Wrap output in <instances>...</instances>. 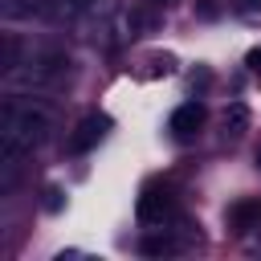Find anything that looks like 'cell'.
I'll list each match as a JSON object with an SVG mask.
<instances>
[{
	"instance_id": "ba28073f",
	"label": "cell",
	"mask_w": 261,
	"mask_h": 261,
	"mask_svg": "<svg viewBox=\"0 0 261 261\" xmlns=\"http://www.w3.org/2000/svg\"><path fill=\"white\" fill-rule=\"evenodd\" d=\"M220 122H224V135H228V139H241V135L249 130V106H245V102H228V110H224Z\"/></svg>"
},
{
	"instance_id": "8fae6325",
	"label": "cell",
	"mask_w": 261,
	"mask_h": 261,
	"mask_svg": "<svg viewBox=\"0 0 261 261\" xmlns=\"http://www.w3.org/2000/svg\"><path fill=\"white\" fill-rule=\"evenodd\" d=\"M245 65H249V69H257V73H261V45H257V49H249V53H245Z\"/></svg>"
},
{
	"instance_id": "8992f818",
	"label": "cell",
	"mask_w": 261,
	"mask_h": 261,
	"mask_svg": "<svg viewBox=\"0 0 261 261\" xmlns=\"http://www.w3.org/2000/svg\"><path fill=\"white\" fill-rule=\"evenodd\" d=\"M257 220H261V204L257 200H237L228 208V228L232 232H249V228H257Z\"/></svg>"
},
{
	"instance_id": "9c48e42d",
	"label": "cell",
	"mask_w": 261,
	"mask_h": 261,
	"mask_svg": "<svg viewBox=\"0 0 261 261\" xmlns=\"http://www.w3.org/2000/svg\"><path fill=\"white\" fill-rule=\"evenodd\" d=\"M16 53H20V41H16V37H4V61H0V69H4V73H12V69L20 65V61H16Z\"/></svg>"
},
{
	"instance_id": "5b68a950",
	"label": "cell",
	"mask_w": 261,
	"mask_h": 261,
	"mask_svg": "<svg viewBox=\"0 0 261 261\" xmlns=\"http://www.w3.org/2000/svg\"><path fill=\"white\" fill-rule=\"evenodd\" d=\"M184 245H188V237H171L167 228H159L155 237H147V241L139 245V253H143V257H171V253H179Z\"/></svg>"
},
{
	"instance_id": "277c9868",
	"label": "cell",
	"mask_w": 261,
	"mask_h": 261,
	"mask_svg": "<svg viewBox=\"0 0 261 261\" xmlns=\"http://www.w3.org/2000/svg\"><path fill=\"white\" fill-rule=\"evenodd\" d=\"M204 118H208L204 102H184V106H175V110H171L167 126H171V135H175V139H192V135L204 126Z\"/></svg>"
},
{
	"instance_id": "7a4b0ae2",
	"label": "cell",
	"mask_w": 261,
	"mask_h": 261,
	"mask_svg": "<svg viewBox=\"0 0 261 261\" xmlns=\"http://www.w3.org/2000/svg\"><path fill=\"white\" fill-rule=\"evenodd\" d=\"M110 130V118L106 114H86L77 126H73V135H69V155H86V151H94L98 143H102V135Z\"/></svg>"
},
{
	"instance_id": "3957f363",
	"label": "cell",
	"mask_w": 261,
	"mask_h": 261,
	"mask_svg": "<svg viewBox=\"0 0 261 261\" xmlns=\"http://www.w3.org/2000/svg\"><path fill=\"white\" fill-rule=\"evenodd\" d=\"M175 216V196L167 188H147L139 196V220L143 224H167Z\"/></svg>"
},
{
	"instance_id": "4fadbf2b",
	"label": "cell",
	"mask_w": 261,
	"mask_h": 261,
	"mask_svg": "<svg viewBox=\"0 0 261 261\" xmlns=\"http://www.w3.org/2000/svg\"><path fill=\"white\" fill-rule=\"evenodd\" d=\"M257 167H261V147H257Z\"/></svg>"
},
{
	"instance_id": "6da1fadb",
	"label": "cell",
	"mask_w": 261,
	"mask_h": 261,
	"mask_svg": "<svg viewBox=\"0 0 261 261\" xmlns=\"http://www.w3.org/2000/svg\"><path fill=\"white\" fill-rule=\"evenodd\" d=\"M49 139V114L41 106H33V98L8 94L0 106V163L12 175L20 167L24 155H33L41 143Z\"/></svg>"
},
{
	"instance_id": "52a82bcc",
	"label": "cell",
	"mask_w": 261,
	"mask_h": 261,
	"mask_svg": "<svg viewBox=\"0 0 261 261\" xmlns=\"http://www.w3.org/2000/svg\"><path fill=\"white\" fill-rule=\"evenodd\" d=\"M86 8H90V0H49L41 16H49V20H57V24H61V20H77Z\"/></svg>"
},
{
	"instance_id": "30bf717a",
	"label": "cell",
	"mask_w": 261,
	"mask_h": 261,
	"mask_svg": "<svg viewBox=\"0 0 261 261\" xmlns=\"http://www.w3.org/2000/svg\"><path fill=\"white\" fill-rule=\"evenodd\" d=\"M45 208H49V212H57V208H61V192H57V188H49V192H45Z\"/></svg>"
},
{
	"instance_id": "7c38bea8",
	"label": "cell",
	"mask_w": 261,
	"mask_h": 261,
	"mask_svg": "<svg viewBox=\"0 0 261 261\" xmlns=\"http://www.w3.org/2000/svg\"><path fill=\"white\" fill-rule=\"evenodd\" d=\"M245 8H249V12H253V8H261V0H245Z\"/></svg>"
}]
</instances>
